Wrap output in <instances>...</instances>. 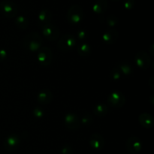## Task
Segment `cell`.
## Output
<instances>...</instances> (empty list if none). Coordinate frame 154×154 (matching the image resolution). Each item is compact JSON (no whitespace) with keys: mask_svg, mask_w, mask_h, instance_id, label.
<instances>
[{"mask_svg":"<svg viewBox=\"0 0 154 154\" xmlns=\"http://www.w3.org/2000/svg\"><path fill=\"white\" fill-rule=\"evenodd\" d=\"M121 72H120V70H119V69L117 68V66H115V67L111 70V77L113 80H119L121 78Z\"/></svg>","mask_w":154,"mask_h":154,"instance_id":"cb8c5ba5","label":"cell"},{"mask_svg":"<svg viewBox=\"0 0 154 154\" xmlns=\"http://www.w3.org/2000/svg\"><path fill=\"white\" fill-rule=\"evenodd\" d=\"M89 143H90V145L91 146L92 148L96 150H102L105 144L103 136L98 132L92 134L90 140H89Z\"/></svg>","mask_w":154,"mask_h":154,"instance_id":"7c38bea8","label":"cell"},{"mask_svg":"<svg viewBox=\"0 0 154 154\" xmlns=\"http://www.w3.org/2000/svg\"><path fill=\"white\" fill-rule=\"evenodd\" d=\"M135 63L142 69H148L151 64V59L145 51H139L135 55Z\"/></svg>","mask_w":154,"mask_h":154,"instance_id":"9c48e42d","label":"cell"},{"mask_svg":"<svg viewBox=\"0 0 154 154\" xmlns=\"http://www.w3.org/2000/svg\"><path fill=\"white\" fill-rule=\"evenodd\" d=\"M15 25L18 29L22 30H25L29 26V21L26 17L20 15L15 19Z\"/></svg>","mask_w":154,"mask_h":154,"instance_id":"ffe728a7","label":"cell"},{"mask_svg":"<svg viewBox=\"0 0 154 154\" xmlns=\"http://www.w3.org/2000/svg\"><path fill=\"white\" fill-rule=\"evenodd\" d=\"M33 115L35 116V117L37 119H41L44 116V111H42V109H41L40 108L37 107L34 109L33 111Z\"/></svg>","mask_w":154,"mask_h":154,"instance_id":"4316f807","label":"cell"},{"mask_svg":"<svg viewBox=\"0 0 154 154\" xmlns=\"http://www.w3.org/2000/svg\"><path fill=\"white\" fill-rule=\"evenodd\" d=\"M87 37H88V33H87V32L86 31V30L84 29L80 30L78 32V35H77V38H78L79 40L82 41V42L85 40Z\"/></svg>","mask_w":154,"mask_h":154,"instance_id":"484cf974","label":"cell"},{"mask_svg":"<svg viewBox=\"0 0 154 154\" xmlns=\"http://www.w3.org/2000/svg\"><path fill=\"white\" fill-rule=\"evenodd\" d=\"M61 154H73V149L71 146L65 145L61 149Z\"/></svg>","mask_w":154,"mask_h":154,"instance_id":"83f0119b","label":"cell"},{"mask_svg":"<svg viewBox=\"0 0 154 154\" xmlns=\"http://www.w3.org/2000/svg\"><path fill=\"white\" fill-rule=\"evenodd\" d=\"M118 37V31L114 29H110L105 31V33L102 35V41L106 45H113V44L116 43Z\"/></svg>","mask_w":154,"mask_h":154,"instance_id":"4fadbf2b","label":"cell"},{"mask_svg":"<svg viewBox=\"0 0 154 154\" xmlns=\"http://www.w3.org/2000/svg\"><path fill=\"white\" fill-rule=\"evenodd\" d=\"M20 144V138L17 135H11L4 141V147L8 151L17 150Z\"/></svg>","mask_w":154,"mask_h":154,"instance_id":"8fae6325","label":"cell"},{"mask_svg":"<svg viewBox=\"0 0 154 154\" xmlns=\"http://www.w3.org/2000/svg\"><path fill=\"white\" fill-rule=\"evenodd\" d=\"M113 1H118V0H113Z\"/></svg>","mask_w":154,"mask_h":154,"instance_id":"f546056e","label":"cell"},{"mask_svg":"<svg viewBox=\"0 0 154 154\" xmlns=\"http://www.w3.org/2000/svg\"><path fill=\"white\" fill-rule=\"evenodd\" d=\"M8 57V53L5 50L0 49V62L4 61Z\"/></svg>","mask_w":154,"mask_h":154,"instance_id":"f1b7e54d","label":"cell"},{"mask_svg":"<svg viewBox=\"0 0 154 154\" xmlns=\"http://www.w3.org/2000/svg\"><path fill=\"white\" fill-rule=\"evenodd\" d=\"M108 8L107 0H96L93 3V11L97 14H103Z\"/></svg>","mask_w":154,"mask_h":154,"instance_id":"ac0fdd59","label":"cell"},{"mask_svg":"<svg viewBox=\"0 0 154 154\" xmlns=\"http://www.w3.org/2000/svg\"><path fill=\"white\" fill-rule=\"evenodd\" d=\"M0 10L2 14L8 18L14 17L18 12L17 5L11 0H2L0 2Z\"/></svg>","mask_w":154,"mask_h":154,"instance_id":"277c9868","label":"cell"},{"mask_svg":"<svg viewBox=\"0 0 154 154\" xmlns=\"http://www.w3.org/2000/svg\"><path fill=\"white\" fill-rule=\"evenodd\" d=\"M126 149L132 154H138L142 149L141 141L138 137L131 136L126 141Z\"/></svg>","mask_w":154,"mask_h":154,"instance_id":"ba28073f","label":"cell"},{"mask_svg":"<svg viewBox=\"0 0 154 154\" xmlns=\"http://www.w3.org/2000/svg\"><path fill=\"white\" fill-rule=\"evenodd\" d=\"M78 54L82 57H88L91 54V47L87 42H83L78 46Z\"/></svg>","mask_w":154,"mask_h":154,"instance_id":"d6986e66","label":"cell"},{"mask_svg":"<svg viewBox=\"0 0 154 154\" xmlns=\"http://www.w3.org/2000/svg\"><path fill=\"white\" fill-rule=\"evenodd\" d=\"M109 112V106L105 103H100L96 105L93 108L94 115L98 117H103Z\"/></svg>","mask_w":154,"mask_h":154,"instance_id":"e0dca14e","label":"cell"},{"mask_svg":"<svg viewBox=\"0 0 154 154\" xmlns=\"http://www.w3.org/2000/svg\"><path fill=\"white\" fill-rule=\"evenodd\" d=\"M93 116L90 115V114L84 115L81 120V123H82V124L85 126H90V125L93 123Z\"/></svg>","mask_w":154,"mask_h":154,"instance_id":"603a6c76","label":"cell"},{"mask_svg":"<svg viewBox=\"0 0 154 154\" xmlns=\"http://www.w3.org/2000/svg\"><path fill=\"white\" fill-rule=\"evenodd\" d=\"M37 60L43 66H49L52 61V51L48 47H42L38 51Z\"/></svg>","mask_w":154,"mask_h":154,"instance_id":"52a82bcc","label":"cell"},{"mask_svg":"<svg viewBox=\"0 0 154 154\" xmlns=\"http://www.w3.org/2000/svg\"><path fill=\"white\" fill-rule=\"evenodd\" d=\"M52 20V13L49 9H42L38 14V22L41 26L51 23Z\"/></svg>","mask_w":154,"mask_h":154,"instance_id":"5bb4252c","label":"cell"},{"mask_svg":"<svg viewBox=\"0 0 154 154\" xmlns=\"http://www.w3.org/2000/svg\"><path fill=\"white\" fill-rule=\"evenodd\" d=\"M58 48L63 52L72 51L76 46V37L72 34H65L58 41Z\"/></svg>","mask_w":154,"mask_h":154,"instance_id":"7a4b0ae2","label":"cell"},{"mask_svg":"<svg viewBox=\"0 0 154 154\" xmlns=\"http://www.w3.org/2000/svg\"><path fill=\"white\" fill-rule=\"evenodd\" d=\"M42 43H43V39L42 36L38 32H32L24 36L23 45L24 48L28 51L35 52L38 51V50L42 48Z\"/></svg>","mask_w":154,"mask_h":154,"instance_id":"6da1fadb","label":"cell"},{"mask_svg":"<svg viewBox=\"0 0 154 154\" xmlns=\"http://www.w3.org/2000/svg\"><path fill=\"white\" fill-rule=\"evenodd\" d=\"M138 121L141 126L146 129H150L153 126V118L150 114L143 113L138 117Z\"/></svg>","mask_w":154,"mask_h":154,"instance_id":"9a60e30c","label":"cell"},{"mask_svg":"<svg viewBox=\"0 0 154 154\" xmlns=\"http://www.w3.org/2000/svg\"><path fill=\"white\" fill-rule=\"evenodd\" d=\"M53 99V95L50 90H42L40 93L38 94L37 100L41 105H48L51 103Z\"/></svg>","mask_w":154,"mask_h":154,"instance_id":"2e32d148","label":"cell"},{"mask_svg":"<svg viewBox=\"0 0 154 154\" xmlns=\"http://www.w3.org/2000/svg\"><path fill=\"white\" fill-rule=\"evenodd\" d=\"M107 24L108 25V26L110 27H114L115 26H117L118 24L119 20L118 17L117 16L114 14H111L107 17Z\"/></svg>","mask_w":154,"mask_h":154,"instance_id":"7402d4cb","label":"cell"},{"mask_svg":"<svg viewBox=\"0 0 154 154\" xmlns=\"http://www.w3.org/2000/svg\"><path fill=\"white\" fill-rule=\"evenodd\" d=\"M42 32L43 35L49 41H57L60 36L59 29L52 23L42 26Z\"/></svg>","mask_w":154,"mask_h":154,"instance_id":"8992f818","label":"cell"},{"mask_svg":"<svg viewBox=\"0 0 154 154\" xmlns=\"http://www.w3.org/2000/svg\"><path fill=\"white\" fill-rule=\"evenodd\" d=\"M64 123L66 128L70 130H77L81 126V120L75 114H67L65 117Z\"/></svg>","mask_w":154,"mask_h":154,"instance_id":"30bf717a","label":"cell"},{"mask_svg":"<svg viewBox=\"0 0 154 154\" xmlns=\"http://www.w3.org/2000/svg\"><path fill=\"white\" fill-rule=\"evenodd\" d=\"M84 17V11L79 5H73L69 8L67 12V19L72 24H78Z\"/></svg>","mask_w":154,"mask_h":154,"instance_id":"3957f363","label":"cell"},{"mask_svg":"<svg viewBox=\"0 0 154 154\" xmlns=\"http://www.w3.org/2000/svg\"><path fill=\"white\" fill-rule=\"evenodd\" d=\"M108 105L114 108H120L125 105L126 98L124 95L119 91H114L108 96Z\"/></svg>","mask_w":154,"mask_h":154,"instance_id":"5b68a950","label":"cell"},{"mask_svg":"<svg viewBox=\"0 0 154 154\" xmlns=\"http://www.w3.org/2000/svg\"><path fill=\"white\" fill-rule=\"evenodd\" d=\"M135 5V0H124L123 1V7L126 10H130Z\"/></svg>","mask_w":154,"mask_h":154,"instance_id":"d4e9b609","label":"cell"},{"mask_svg":"<svg viewBox=\"0 0 154 154\" xmlns=\"http://www.w3.org/2000/svg\"><path fill=\"white\" fill-rule=\"evenodd\" d=\"M117 68L119 69L121 74H123L125 76H129L132 73V68L129 64H128L126 62L120 63L119 66H117Z\"/></svg>","mask_w":154,"mask_h":154,"instance_id":"44dd1931","label":"cell"}]
</instances>
